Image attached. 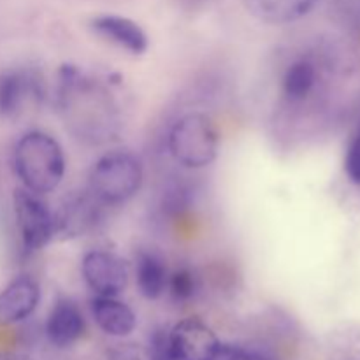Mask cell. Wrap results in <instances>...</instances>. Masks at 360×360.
Returning a JSON list of instances; mask_svg holds the SVG:
<instances>
[{
	"label": "cell",
	"mask_w": 360,
	"mask_h": 360,
	"mask_svg": "<svg viewBox=\"0 0 360 360\" xmlns=\"http://www.w3.org/2000/svg\"><path fill=\"white\" fill-rule=\"evenodd\" d=\"M83 278L90 290L102 297H116L129 285V269L118 255L104 250H94L81 262Z\"/></svg>",
	"instance_id": "obj_6"
},
{
	"label": "cell",
	"mask_w": 360,
	"mask_h": 360,
	"mask_svg": "<svg viewBox=\"0 0 360 360\" xmlns=\"http://www.w3.org/2000/svg\"><path fill=\"white\" fill-rule=\"evenodd\" d=\"M148 348H150L155 360H185L179 355V352L176 350L174 345H172L171 334L165 333V330L162 329L155 330L153 336H151V343Z\"/></svg>",
	"instance_id": "obj_18"
},
{
	"label": "cell",
	"mask_w": 360,
	"mask_h": 360,
	"mask_svg": "<svg viewBox=\"0 0 360 360\" xmlns=\"http://www.w3.org/2000/svg\"><path fill=\"white\" fill-rule=\"evenodd\" d=\"M169 334L185 360H213L221 345L213 329L199 319L181 320Z\"/></svg>",
	"instance_id": "obj_8"
},
{
	"label": "cell",
	"mask_w": 360,
	"mask_h": 360,
	"mask_svg": "<svg viewBox=\"0 0 360 360\" xmlns=\"http://www.w3.org/2000/svg\"><path fill=\"white\" fill-rule=\"evenodd\" d=\"M91 315L97 326L109 336L125 338L136 329L137 320L134 311L116 297L95 295L91 299Z\"/></svg>",
	"instance_id": "obj_13"
},
{
	"label": "cell",
	"mask_w": 360,
	"mask_h": 360,
	"mask_svg": "<svg viewBox=\"0 0 360 360\" xmlns=\"http://www.w3.org/2000/svg\"><path fill=\"white\" fill-rule=\"evenodd\" d=\"M316 83V67L309 60H297L283 76V94L288 101L301 102L311 94Z\"/></svg>",
	"instance_id": "obj_16"
},
{
	"label": "cell",
	"mask_w": 360,
	"mask_h": 360,
	"mask_svg": "<svg viewBox=\"0 0 360 360\" xmlns=\"http://www.w3.org/2000/svg\"><path fill=\"white\" fill-rule=\"evenodd\" d=\"M101 200L91 192L76 193L63 200L55 214L56 236L62 239H76L90 232L101 218Z\"/></svg>",
	"instance_id": "obj_7"
},
{
	"label": "cell",
	"mask_w": 360,
	"mask_h": 360,
	"mask_svg": "<svg viewBox=\"0 0 360 360\" xmlns=\"http://www.w3.org/2000/svg\"><path fill=\"white\" fill-rule=\"evenodd\" d=\"M0 360H30L25 355H14V354H4L0 355Z\"/></svg>",
	"instance_id": "obj_22"
},
{
	"label": "cell",
	"mask_w": 360,
	"mask_h": 360,
	"mask_svg": "<svg viewBox=\"0 0 360 360\" xmlns=\"http://www.w3.org/2000/svg\"><path fill=\"white\" fill-rule=\"evenodd\" d=\"M41 301V287L30 276H20L0 292V323L27 320Z\"/></svg>",
	"instance_id": "obj_10"
},
{
	"label": "cell",
	"mask_w": 360,
	"mask_h": 360,
	"mask_svg": "<svg viewBox=\"0 0 360 360\" xmlns=\"http://www.w3.org/2000/svg\"><path fill=\"white\" fill-rule=\"evenodd\" d=\"M13 164L23 188L37 195L58 188L67 167L62 144L42 130H30L20 137L14 146Z\"/></svg>",
	"instance_id": "obj_2"
},
{
	"label": "cell",
	"mask_w": 360,
	"mask_h": 360,
	"mask_svg": "<svg viewBox=\"0 0 360 360\" xmlns=\"http://www.w3.org/2000/svg\"><path fill=\"white\" fill-rule=\"evenodd\" d=\"M220 137L211 118L202 112L181 116L169 134V150L176 162L190 169H202L218 157Z\"/></svg>",
	"instance_id": "obj_4"
},
{
	"label": "cell",
	"mask_w": 360,
	"mask_h": 360,
	"mask_svg": "<svg viewBox=\"0 0 360 360\" xmlns=\"http://www.w3.org/2000/svg\"><path fill=\"white\" fill-rule=\"evenodd\" d=\"M37 94V79L21 69L0 72V118L20 115L30 95Z\"/></svg>",
	"instance_id": "obj_12"
},
{
	"label": "cell",
	"mask_w": 360,
	"mask_h": 360,
	"mask_svg": "<svg viewBox=\"0 0 360 360\" xmlns=\"http://www.w3.org/2000/svg\"><path fill=\"white\" fill-rule=\"evenodd\" d=\"M246 9L262 23L287 25L311 13L319 0H245Z\"/></svg>",
	"instance_id": "obj_14"
},
{
	"label": "cell",
	"mask_w": 360,
	"mask_h": 360,
	"mask_svg": "<svg viewBox=\"0 0 360 360\" xmlns=\"http://www.w3.org/2000/svg\"><path fill=\"white\" fill-rule=\"evenodd\" d=\"M90 25L95 34L132 55H143L150 44L143 27L130 18L118 16V14H101L95 16Z\"/></svg>",
	"instance_id": "obj_9"
},
{
	"label": "cell",
	"mask_w": 360,
	"mask_h": 360,
	"mask_svg": "<svg viewBox=\"0 0 360 360\" xmlns=\"http://www.w3.org/2000/svg\"><path fill=\"white\" fill-rule=\"evenodd\" d=\"M345 171L354 185H360V129L354 134L345 157Z\"/></svg>",
	"instance_id": "obj_19"
},
{
	"label": "cell",
	"mask_w": 360,
	"mask_h": 360,
	"mask_svg": "<svg viewBox=\"0 0 360 360\" xmlns=\"http://www.w3.org/2000/svg\"><path fill=\"white\" fill-rule=\"evenodd\" d=\"M84 316L70 299H60L53 306L46 323L49 341L58 348H67L76 343L84 334Z\"/></svg>",
	"instance_id": "obj_11"
},
{
	"label": "cell",
	"mask_w": 360,
	"mask_h": 360,
	"mask_svg": "<svg viewBox=\"0 0 360 360\" xmlns=\"http://www.w3.org/2000/svg\"><path fill=\"white\" fill-rule=\"evenodd\" d=\"M213 360H259L253 354L232 345H220Z\"/></svg>",
	"instance_id": "obj_21"
},
{
	"label": "cell",
	"mask_w": 360,
	"mask_h": 360,
	"mask_svg": "<svg viewBox=\"0 0 360 360\" xmlns=\"http://www.w3.org/2000/svg\"><path fill=\"white\" fill-rule=\"evenodd\" d=\"M108 360H155V359L148 347H141V345H136V343H123L109 350Z\"/></svg>",
	"instance_id": "obj_20"
},
{
	"label": "cell",
	"mask_w": 360,
	"mask_h": 360,
	"mask_svg": "<svg viewBox=\"0 0 360 360\" xmlns=\"http://www.w3.org/2000/svg\"><path fill=\"white\" fill-rule=\"evenodd\" d=\"M197 287H199V281H197V276L188 269V267L176 269L174 273L169 276L167 281L169 292H171L172 297L179 302L190 301V299L195 295Z\"/></svg>",
	"instance_id": "obj_17"
},
{
	"label": "cell",
	"mask_w": 360,
	"mask_h": 360,
	"mask_svg": "<svg viewBox=\"0 0 360 360\" xmlns=\"http://www.w3.org/2000/svg\"><path fill=\"white\" fill-rule=\"evenodd\" d=\"M58 101L65 127L76 139L101 144L118 130V111L111 94L74 67H63Z\"/></svg>",
	"instance_id": "obj_1"
},
{
	"label": "cell",
	"mask_w": 360,
	"mask_h": 360,
	"mask_svg": "<svg viewBox=\"0 0 360 360\" xmlns=\"http://www.w3.org/2000/svg\"><path fill=\"white\" fill-rule=\"evenodd\" d=\"M143 165L129 151H111L94 164L90 192L102 204H123L143 186Z\"/></svg>",
	"instance_id": "obj_3"
},
{
	"label": "cell",
	"mask_w": 360,
	"mask_h": 360,
	"mask_svg": "<svg viewBox=\"0 0 360 360\" xmlns=\"http://www.w3.org/2000/svg\"><path fill=\"white\" fill-rule=\"evenodd\" d=\"M136 280L143 297L155 301L167 288V267L153 253H139L136 260Z\"/></svg>",
	"instance_id": "obj_15"
},
{
	"label": "cell",
	"mask_w": 360,
	"mask_h": 360,
	"mask_svg": "<svg viewBox=\"0 0 360 360\" xmlns=\"http://www.w3.org/2000/svg\"><path fill=\"white\" fill-rule=\"evenodd\" d=\"M13 206L25 252L35 253L48 246L56 236V220L41 195L18 188L14 190Z\"/></svg>",
	"instance_id": "obj_5"
}]
</instances>
